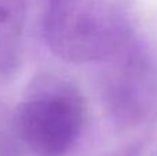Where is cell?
<instances>
[{
    "mask_svg": "<svg viewBox=\"0 0 157 156\" xmlns=\"http://www.w3.org/2000/svg\"><path fill=\"white\" fill-rule=\"evenodd\" d=\"M86 122V104L72 82L41 73L17 107L14 124L35 156H65L73 149Z\"/></svg>",
    "mask_w": 157,
    "mask_h": 156,
    "instance_id": "2",
    "label": "cell"
},
{
    "mask_svg": "<svg viewBox=\"0 0 157 156\" xmlns=\"http://www.w3.org/2000/svg\"><path fill=\"white\" fill-rule=\"evenodd\" d=\"M125 47L108 60L113 64L105 73L101 90L109 118L120 127L138 124L149 112L155 94V76L147 55L135 49L125 53Z\"/></svg>",
    "mask_w": 157,
    "mask_h": 156,
    "instance_id": "3",
    "label": "cell"
},
{
    "mask_svg": "<svg viewBox=\"0 0 157 156\" xmlns=\"http://www.w3.org/2000/svg\"><path fill=\"white\" fill-rule=\"evenodd\" d=\"M25 0H0V72L15 71L21 61Z\"/></svg>",
    "mask_w": 157,
    "mask_h": 156,
    "instance_id": "4",
    "label": "cell"
},
{
    "mask_svg": "<svg viewBox=\"0 0 157 156\" xmlns=\"http://www.w3.org/2000/svg\"><path fill=\"white\" fill-rule=\"evenodd\" d=\"M131 0H51L43 22L48 49L71 64L110 60L130 44Z\"/></svg>",
    "mask_w": 157,
    "mask_h": 156,
    "instance_id": "1",
    "label": "cell"
}]
</instances>
